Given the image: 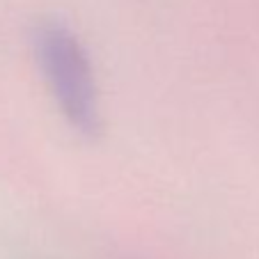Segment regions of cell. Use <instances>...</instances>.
Masks as SVG:
<instances>
[{
    "mask_svg": "<svg viewBox=\"0 0 259 259\" xmlns=\"http://www.w3.org/2000/svg\"><path fill=\"white\" fill-rule=\"evenodd\" d=\"M32 44L60 113L71 128L94 138L101 131L99 94L88 51L78 34L62 21H41Z\"/></svg>",
    "mask_w": 259,
    "mask_h": 259,
    "instance_id": "1",
    "label": "cell"
}]
</instances>
